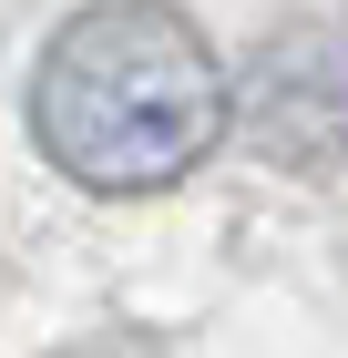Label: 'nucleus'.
Listing matches in <instances>:
<instances>
[{"mask_svg":"<svg viewBox=\"0 0 348 358\" xmlns=\"http://www.w3.org/2000/svg\"><path fill=\"white\" fill-rule=\"evenodd\" d=\"M225 134V62L174 0H92L31 72V143L92 194H164Z\"/></svg>","mask_w":348,"mask_h":358,"instance_id":"nucleus-1","label":"nucleus"},{"mask_svg":"<svg viewBox=\"0 0 348 358\" xmlns=\"http://www.w3.org/2000/svg\"><path fill=\"white\" fill-rule=\"evenodd\" d=\"M246 134L267 164H297L318 174L348 154V31H297L256 62L246 83Z\"/></svg>","mask_w":348,"mask_h":358,"instance_id":"nucleus-2","label":"nucleus"}]
</instances>
